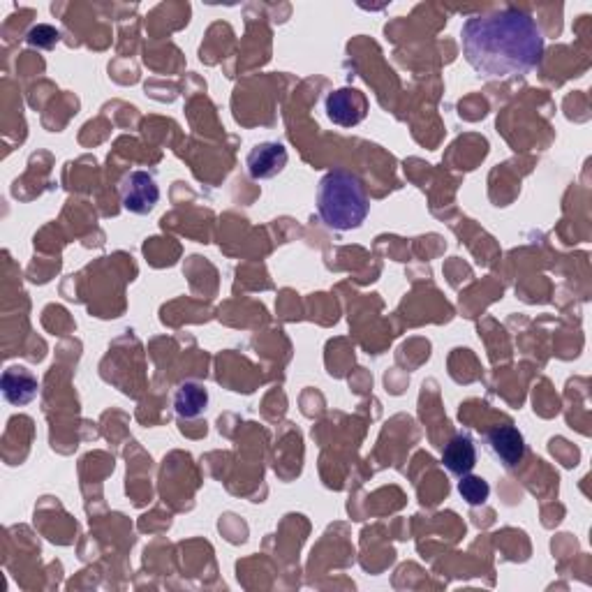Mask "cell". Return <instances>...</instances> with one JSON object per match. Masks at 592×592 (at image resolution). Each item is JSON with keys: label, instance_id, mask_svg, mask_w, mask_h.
<instances>
[{"label": "cell", "instance_id": "6da1fadb", "mask_svg": "<svg viewBox=\"0 0 592 592\" xmlns=\"http://www.w3.org/2000/svg\"><path fill=\"white\" fill-rule=\"evenodd\" d=\"M463 56L484 79H514L539 68L544 33L528 12L495 10L475 14L461 28Z\"/></svg>", "mask_w": 592, "mask_h": 592}, {"label": "cell", "instance_id": "7a4b0ae2", "mask_svg": "<svg viewBox=\"0 0 592 592\" xmlns=\"http://www.w3.org/2000/svg\"><path fill=\"white\" fill-rule=\"evenodd\" d=\"M317 211L329 229L336 232H350L364 225L368 218L370 202L364 183L357 174L345 169H331L322 176L317 188Z\"/></svg>", "mask_w": 592, "mask_h": 592}, {"label": "cell", "instance_id": "3957f363", "mask_svg": "<svg viewBox=\"0 0 592 592\" xmlns=\"http://www.w3.org/2000/svg\"><path fill=\"white\" fill-rule=\"evenodd\" d=\"M160 202V188L148 172H130L121 183V204L125 211L146 216Z\"/></svg>", "mask_w": 592, "mask_h": 592}, {"label": "cell", "instance_id": "277c9868", "mask_svg": "<svg viewBox=\"0 0 592 592\" xmlns=\"http://www.w3.org/2000/svg\"><path fill=\"white\" fill-rule=\"evenodd\" d=\"M324 109H327L331 123L340 125V128H354L366 118L368 102L366 95L357 88H338L327 95Z\"/></svg>", "mask_w": 592, "mask_h": 592}, {"label": "cell", "instance_id": "5b68a950", "mask_svg": "<svg viewBox=\"0 0 592 592\" xmlns=\"http://www.w3.org/2000/svg\"><path fill=\"white\" fill-rule=\"evenodd\" d=\"M486 449L491 451L495 461H500L507 470H514L523 463L528 447H525L523 433L516 426H495L486 433Z\"/></svg>", "mask_w": 592, "mask_h": 592}, {"label": "cell", "instance_id": "8992f818", "mask_svg": "<svg viewBox=\"0 0 592 592\" xmlns=\"http://www.w3.org/2000/svg\"><path fill=\"white\" fill-rule=\"evenodd\" d=\"M285 165H287V148L278 142L257 144L253 151L248 153V160H246L248 174L253 176L255 181L273 179V176L283 172Z\"/></svg>", "mask_w": 592, "mask_h": 592}, {"label": "cell", "instance_id": "52a82bcc", "mask_svg": "<svg viewBox=\"0 0 592 592\" xmlns=\"http://www.w3.org/2000/svg\"><path fill=\"white\" fill-rule=\"evenodd\" d=\"M442 463L454 477H465L477 465V447L470 435H454L442 451Z\"/></svg>", "mask_w": 592, "mask_h": 592}, {"label": "cell", "instance_id": "ba28073f", "mask_svg": "<svg viewBox=\"0 0 592 592\" xmlns=\"http://www.w3.org/2000/svg\"><path fill=\"white\" fill-rule=\"evenodd\" d=\"M37 377L24 366L7 368L3 373V396L12 405H28L37 396Z\"/></svg>", "mask_w": 592, "mask_h": 592}, {"label": "cell", "instance_id": "9c48e42d", "mask_svg": "<svg viewBox=\"0 0 592 592\" xmlns=\"http://www.w3.org/2000/svg\"><path fill=\"white\" fill-rule=\"evenodd\" d=\"M209 407V391L199 382H183L174 394V410L181 419L202 417Z\"/></svg>", "mask_w": 592, "mask_h": 592}, {"label": "cell", "instance_id": "30bf717a", "mask_svg": "<svg viewBox=\"0 0 592 592\" xmlns=\"http://www.w3.org/2000/svg\"><path fill=\"white\" fill-rule=\"evenodd\" d=\"M458 493L463 495V500L468 502V505L479 507V505H484V502L488 500V495H491V486H488L486 479L465 475V477H461V481H458Z\"/></svg>", "mask_w": 592, "mask_h": 592}, {"label": "cell", "instance_id": "8fae6325", "mask_svg": "<svg viewBox=\"0 0 592 592\" xmlns=\"http://www.w3.org/2000/svg\"><path fill=\"white\" fill-rule=\"evenodd\" d=\"M58 31L56 28H51V26H35V28H31V33L26 35V42L31 44V47H40V49H51L54 47V44L58 42Z\"/></svg>", "mask_w": 592, "mask_h": 592}]
</instances>
